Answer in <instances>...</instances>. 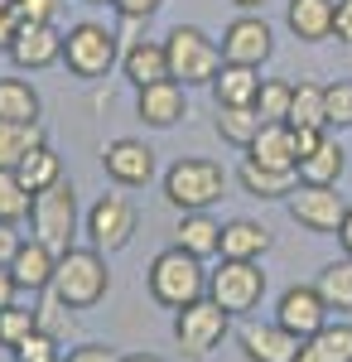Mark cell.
I'll list each match as a JSON object with an SVG mask.
<instances>
[{"label": "cell", "mask_w": 352, "mask_h": 362, "mask_svg": "<svg viewBox=\"0 0 352 362\" xmlns=\"http://www.w3.org/2000/svg\"><path fill=\"white\" fill-rule=\"evenodd\" d=\"M145 290H150V300L160 309H174L179 314V309H189L193 300L208 295V271L184 247H164L150 261V271H145Z\"/></svg>", "instance_id": "obj_1"}, {"label": "cell", "mask_w": 352, "mask_h": 362, "mask_svg": "<svg viewBox=\"0 0 352 362\" xmlns=\"http://www.w3.org/2000/svg\"><path fill=\"white\" fill-rule=\"evenodd\" d=\"M54 300L58 309H92L107 300L111 290V271H107V256L97 247H68L58 256V271H54Z\"/></svg>", "instance_id": "obj_2"}, {"label": "cell", "mask_w": 352, "mask_h": 362, "mask_svg": "<svg viewBox=\"0 0 352 362\" xmlns=\"http://www.w3.org/2000/svg\"><path fill=\"white\" fill-rule=\"evenodd\" d=\"M222 194H227V169L213 160L189 155L164 169V203L179 213H208L213 203H222Z\"/></svg>", "instance_id": "obj_3"}, {"label": "cell", "mask_w": 352, "mask_h": 362, "mask_svg": "<svg viewBox=\"0 0 352 362\" xmlns=\"http://www.w3.org/2000/svg\"><path fill=\"white\" fill-rule=\"evenodd\" d=\"M164 54H169V78L184 87H213L217 68H222L217 39H208L198 25H174L164 34Z\"/></svg>", "instance_id": "obj_4"}, {"label": "cell", "mask_w": 352, "mask_h": 362, "mask_svg": "<svg viewBox=\"0 0 352 362\" xmlns=\"http://www.w3.org/2000/svg\"><path fill=\"white\" fill-rule=\"evenodd\" d=\"M63 63H68L73 78L97 83V78H107L111 68L121 63V39L107 25H97V20H78L63 34Z\"/></svg>", "instance_id": "obj_5"}, {"label": "cell", "mask_w": 352, "mask_h": 362, "mask_svg": "<svg viewBox=\"0 0 352 362\" xmlns=\"http://www.w3.org/2000/svg\"><path fill=\"white\" fill-rule=\"evenodd\" d=\"M208 300L222 305L232 319L251 314L266 300V271H261V261H232V256H222V266L208 271Z\"/></svg>", "instance_id": "obj_6"}, {"label": "cell", "mask_w": 352, "mask_h": 362, "mask_svg": "<svg viewBox=\"0 0 352 362\" xmlns=\"http://www.w3.org/2000/svg\"><path fill=\"white\" fill-rule=\"evenodd\" d=\"M227 334H232V314H227L222 305H213L208 295L174 314V338H179V348H184V358H189V362L213 358V348H222V338H227Z\"/></svg>", "instance_id": "obj_7"}, {"label": "cell", "mask_w": 352, "mask_h": 362, "mask_svg": "<svg viewBox=\"0 0 352 362\" xmlns=\"http://www.w3.org/2000/svg\"><path fill=\"white\" fill-rule=\"evenodd\" d=\"M29 223H34V237L44 247H54L58 256L73 247V232H78V194L68 179L49 184L44 194H34V208H29Z\"/></svg>", "instance_id": "obj_8"}, {"label": "cell", "mask_w": 352, "mask_h": 362, "mask_svg": "<svg viewBox=\"0 0 352 362\" xmlns=\"http://www.w3.org/2000/svg\"><path fill=\"white\" fill-rule=\"evenodd\" d=\"M136 227H140V213H136V203H131L126 194H102L92 208H87V218H82L87 247H97L102 256H111V251H121V247H131Z\"/></svg>", "instance_id": "obj_9"}, {"label": "cell", "mask_w": 352, "mask_h": 362, "mask_svg": "<svg viewBox=\"0 0 352 362\" xmlns=\"http://www.w3.org/2000/svg\"><path fill=\"white\" fill-rule=\"evenodd\" d=\"M285 208H290V218L304 232H319V237H338L343 213H348L338 184H295V194L285 198Z\"/></svg>", "instance_id": "obj_10"}, {"label": "cell", "mask_w": 352, "mask_h": 362, "mask_svg": "<svg viewBox=\"0 0 352 362\" xmlns=\"http://www.w3.org/2000/svg\"><path fill=\"white\" fill-rule=\"evenodd\" d=\"M222 63H242V68H261L275 54V29L266 25V15H237L222 29Z\"/></svg>", "instance_id": "obj_11"}, {"label": "cell", "mask_w": 352, "mask_h": 362, "mask_svg": "<svg viewBox=\"0 0 352 362\" xmlns=\"http://www.w3.org/2000/svg\"><path fill=\"white\" fill-rule=\"evenodd\" d=\"M102 169L116 189H145L155 179V150L136 136H121L102 150Z\"/></svg>", "instance_id": "obj_12"}, {"label": "cell", "mask_w": 352, "mask_h": 362, "mask_svg": "<svg viewBox=\"0 0 352 362\" xmlns=\"http://www.w3.org/2000/svg\"><path fill=\"white\" fill-rule=\"evenodd\" d=\"M275 324L309 343V338L328 324V305H324V295H319V285H290V290L275 300Z\"/></svg>", "instance_id": "obj_13"}, {"label": "cell", "mask_w": 352, "mask_h": 362, "mask_svg": "<svg viewBox=\"0 0 352 362\" xmlns=\"http://www.w3.org/2000/svg\"><path fill=\"white\" fill-rule=\"evenodd\" d=\"M136 116L155 131H169L189 116V87L164 78V83H150V87H136Z\"/></svg>", "instance_id": "obj_14"}, {"label": "cell", "mask_w": 352, "mask_h": 362, "mask_svg": "<svg viewBox=\"0 0 352 362\" xmlns=\"http://www.w3.org/2000/svg\"><path fill=\"white\" fill-rule=\"evenodd\" d=\"M10 63L25 73H44V68L63 63V34L54 25H20L15 44H10Z\"/></svg>", "instance_id": "obj_15"}, {"label": "cell", "mask_w": 352, "mask_h": 362, "mask_svg": "<svg viewBox=\"0 0 352 362\" xmlns=\"http://www.w3.org/2000/svg\"><path fill=\"white\" fill-rule=\"evenodd\" d=\"M242 353L246 362H295L304 353V338H295L280 324H246L242 329Z\"/></svg>", "instance_id": "obj_16"}, {"label": "cell", "mask_w": 352, "mask_h": 362, "mask_svg": "<svg viewBox=\"0 0 352 362\" xmlns=\"http://www.w3.org/2000/svg\"><path fill=\"white\" fill-rule=\"evenodd\" d=\"M54 271H58V251L44 247L39 237L20 242V247H15V256H10V276H15V285H20V290H29V295L49 290V285H54Z\"/></svg>", "instance_id": "obj_17"}, {"label": "cell", "mask_w": 352, "mask_h": 362, "mask_svg": "<svg viewBox=\"0 0 352 362\" xmlns=\"http://www.w3.org/2000/svg\"><path fill=\"white\" fill-rule=\"evenodd\" d=\"M121 73L131 87H150L169 78V54H164V39H131L121 49Z\"/></svg>", "instance_id": "obj_18"}, {"label": "cell", "mask_w": 352, "mask_h": 362, "mask_svg": "<svg viewBox=\"0 0 352 362\" xmlns=\"http://www.w3.org/2000/svg\"><path fill=\"white\" fill-rule=\"evenodd\" d=\"M246 160H256V165H266V169H295L299 165L295 126H290V121H266L261 136L246 145Z\"/></svg>", "instance_id": "obj_19"}, {"label": "cell", "mask_w": 352, "mask_h": 362, "mask_svg": "<svg viewBox=\"0 0 352 362\" xmlns=\"http://www.w3.org/2000/svg\"><path fill=\"white\" fill-rule=\"evenodd\" d=\"M285 25L299 44H324V39H333V0H290Z\"/></svg>", "instance_id": "obj_20"}, {"label": "cell", "mask_w": 352, "mask_h": 362, "mask_svg": "<svg viewBox=\"0 0 352 362\" xmlns=\"http://www.w3.org/2000/svg\"><path fill=\"white\" fill-rule=\"evenodd\" d=\"M174 247H184L189 256L208 261L222 251V223L213 213H179V227H174Z\"/></svg>", "instance_id": "obj_21"}, {"label": "cell", "mask_w": 352, "mask_h": 362, "mask_svg": "<svg viewBox=\"0 0 352 362\" xmlns=\"http://www.w3.org/2000/svg\"><path fill=\"white\" fill-rule=\"evenodd\" d=\"M271 227L251 223V218H232V223H222V251L217 256H232V261H261L266 251H271Z\"/></svg>", "instance_id": "obj_22"}, {"label": "cell", "mask_w": 352, "mask_h": 362, "mask_svg": "<svg viewBox=\"0 0 352 362\" xmlns=\"http://www.w3.org/2000/svg\"><path fill=\"white\" fill-rule=\"evenodd\" d=\"M237 184H242L251 198H261V203H275V198H290L299 184L295 169H266L256 165V160H242V169H237Z\"/></svg>", "instance_id": "obj_23"}, {"label": "cell", "mask_w": 352, "mask_h": 362, "mask_svg": "<svg viewBox=\"0 0 352 362\" xmlns=\"http://www.w3.org/2000/svg\"><path fill=\"white\" fill-rule=\"evenodd\" d=\"M256 92H261V73L242 68V63H222L213 78V102L217 107H256Z\"/></svg>", "instance_id": "obj_24"}, {"label": "cell", "mask_w": 352, "mask_h": 362, "mask_svg": "<svg viewBox=\"0 0 352 362\" xmlns=\"http://www.w3.org/2000/svg\"><path fill=\"white\" fill-rule=\"evenodd\" d=\"M39 112H44L39 87L25 83V78H0V121H10V126H34Z\"/></svg>", "instance_id": "obj_25"}, {"label": "cell", "mask_w": 352, "mask_h": 362, "mask_svg": "<svg viewBox=\"0 0 352 362\" xmlns=\"http://www.w3.org/2000/svg\"><path fill=\"white\" fill-rule=\"evenodd\" d=\"M290 126H295V131H328L324 83H309V78L295 83V97H290Z\"/></svg>", "instance_id": "obj_26"}, {"label": "cell", "mask_w": 352, "mask_h": 362, "mask_svg": "<svg viewBox=\"0 0 352 362\" xmlns=\"http://www.w3.org/2000/svg\"><path fill=\"white\" fill-rule=\"evenodd\" d=\"M343 169H348L343 145H338V140H324L314 155H304V160L295 165V174H299V184H338Z\"/></svg>", "instance_id": "obj_27"}, {"label": "cell", "mask_w": 352, "mask_h": 362, "mask_svg": "<svg viewBox=\"0 0 352 362\" xmlns=\"http://www.w3.org/2000/svg\"><path fill=\"white\" fill-rule=\"evenodd\" d=\"M15 174H20V184H25L29 194H44L49 184H58V179H63V160L54 155V145L44 140V145H34L25 160L15 165Z\"/></svg>", "instance_id": "obj_28"}, {"label": "cell", "mask_w": 352, "mask_h": 362, "mask_svg": "<svg viewBox=\"0 0 352 362\" xmlns=\"http://www.w3.org/2000/svg\"><path fill=\"white\" fill-rule=\"evenodd\" d=\"M217 136L227 140V145H237V150H246V145H251V140L261 136V126H266V121H261V112H256V107H217Z\"/></svg>", "instance_id": "obj_29"}, {"label": "cell", "mask_w": 352, "mask_h": 362, "mask_svg": "<svg viewBox=\"0 0 352 362\" xmlns=\"http://www.w3.org/2000/svg\"><path fill=\"white\" fill-rule=\"evenodd\" d=\"M309 362H352V324H324L304 343Z\"/></svg>", "instance_id": "obj_30"}, {"label": "cell", "mask_w": 352, "mask_h": 362, "mask_svg": "<svg viewBox=\"0 0 352 362\" xmlns=\"http://www.w3.org/2000/svg\"><path fill=\"white\" fill-rule=\"evenodd\" d=\"M34 145H44V121H34V126H10V121H0V169H15Z\"/></svg>", "instance_id": "obj_31"}, {"label": "cell", "mask_w": 352, "mask_h": 362, "mask_svg": "<svg viewBox=\"0 0 352 362\" xmlns=\"http://www.w3.org/2000/svg\"><path fill=\"white\" fill-rule=\"evenodd\" d=\"M314 285H319V295H324L328 309H352V256H343V261H328Z\"/></svg>", "instance_id": "obj_32"}, {"label": "cell", "mask_w": 352, "mask_h": 362, "mask_svg": "<svg viewBox=\"0 0 352 362\" xmlns=\"http://www.w3.org/2000/svg\"><path fill=\"white\" fill-rule=\"evenodd\" d=\"M34 208V194L20 184L15 169H0V227H20Z\"/></svg>", "instance_id": "obj_33"}, {"label": "cell", "mask_w": 352, "mask_h": 362, "mask_svg": "<svg viewBox=\"0 0 352 362\" xmlns=\"http://www.w3.org/2000/svg\"><path fill=\"white\" fill-rule=\"evenodd\" d=\"M290 97H295V83H285V78H261V92H256L261 121H290Z\"/></svg>", "instance_id": "obj_34"}, {"label": "cell", "mask_w": 352, "mask_h": 362, "mask_svg": "<svg viewBox=\"0 0 352 362\" xmlns=\"http://www.w3.org/2000/svg\"><path fill=\"white\" fill-rule=\"evenodd\" d=\"M34 329H39V314H34V309H20V305L0 309V348H10V353H15Z\"/></svg>", "instance_id": "obj_35"}, {"label": "cell", "mask_w": 352, "mask_h": 362, "mask_svg": "<svg viewBox=\"0 0 352 362\" xmlns=\"http://www.w3.org/2000/svg\"><path fill=\"white\" fill-rule=\"evenodd\" d=\"M15 362H63V358H58V338L39 324V329L15 348Z\"/></svg>", "instance_id": "obj_36"}, {"label": "cell", "mask_w": 352, "mask_h": 362, "mask_svg": "<svg viewBox=\"0 0 352 362\" xmlns=\"http://www.w3.org/2000/svg\"><path fill=\"white\" fill-rule=\"evenodd\" d=\"M324 102H328V126H352V83L338 78V83L324 87Z\"/></svg>", "instance_id": "obj_37"}, {"label": "cell", "mask_w": 352, "mask_h": 362, "mask_svg": "<svg viewBox=\"0 0 352 362\" xmlns=\"http://www.w3.org/2000/svg\"><path fill=\"white\" fill-rule=\"evenodd\" d=\"M63 0H10V10L20 15V25H54Z\"/></svg>", "instance_id": "obj_38"}, {"label": "cell", "mask_w": 352, "mask_h": 362, "mask_svg": "<svg viewBox=\"0 0 352 362\" xmlns=\"http://www.w3.org/2000/svg\"><path fill=\"white\" fill-rule=\"evenodd\" d=\"M63 362H121V353L107 348V343H82V348H73Z\"/></svg>", "instance_id": "obj_39"}, {"label": "cell", "mask_w": 352, "mask_h": 362, "mask_svg": "<svg viewBox=\"0 0 352 362\" xmlns=\"http://www.w3.org/2000/svg\"><path fill=\"white\" fill-rule=\"evenodd\" d=\"M333 39L352 44V0H333Z\"/></svg>", "instance_id": "obj_40"}, {"label": "cell", "mask_w": 352, "mask_h": 362, "mask_svg": "<svg viewBox=\"0 0 352 362\" xmlns=\"http://www.w3.org/2000/svg\"><path fill=\"white\" fill-rule=\"evenodd\" d=\"M15 34H20V15L10 10V0H0V54H10Z\"/></svg>", "instance_id": "obj_41"}, {"label": "cell", "mask_w": 352, "mask_h": 362, "mask_svg": "<svg viewBox=\"0 0 352 362\" xmlns=\"http://www.w3.org/2000/svg\"><path fill=\"white\" fill-rule=\"evenodd\" d=\"M111 5H116L126 20H145V15H155V10H160V0H111Z\"/></svg>", "instance_id": "obj_42"}, {"label": "cell", "mask_w": 352, "mask_h": 362, "mask_svg": "<svg viewBox=\"0 0 352 362\" xmlns=\"http://www.w3.org/2000/svg\"><path fill=\"white\" fill-rule=\"evenodd\" d=\"M324 140H328V131H295V155H299V160H304V155H314Z\"/></svg>", "instance_id": "obj_43"}, {"label": "cell", "mask_w": 352, "mask_h": 362, "mask_svg": "<svg viewBox=\"0 0 352 362\" xmlns=\"http://www.w3.org/2000/svg\"><path fill=\"white\" fill-rule=\"evenodd\" d=\"M15 295H20V285H15V276H10V266H0V309L15 305Z\"/></svg>", "instance_id": "obj_44"}, {"label": "cell", "mask_w": 352, "mask_h": 362, "mask_svg": "<svg viewBox=\"0 0 352 362\" xmlns=\"http://www.w3.org/2000/svg\"><path fill=\"white\" fill-rule=\"evenodd\" d=\"M15 247H20V232H15V227H0V266H10Z\"/></svg>", "instance_id": "obj_45"}, {"label": "cell", "mask_w": 352, "mask_h": 362, "mask_svg": "<svg viewBox=\"0 0 352 362\" xmlns=\"http://www.w3.org/2000/svg\"><path fill=\"white\" fill-rule=\"evenodd\" d=\"M338 242H343V256H352V208L343 213V227H338Z\"/></svg>", "instance_id": "obj_46"}, {"label": "cell", "mask_w": 352, "mask_h": 362, "mask_svg": "<svg viewBox=\"0 0 352 362\" xmlns=\"http://www.w3.org/2000/svg\"><path fill=\"white\" fill-rule=\"evenodd\" d=\"M232 5H237L242 15H261V10H266V0H232Z\"/></svg>", "instance_id": "obj_47"}, {"label": "cell", "mask_w": 352, "mask_h": 362, "mask_svg": "<svg viewBox=\"0 0 352 362\" xmlns=\"http://www.w3.org/2000/svg\"><path fill=\"white\" fill-rule=\"evenodd\" d=\"M121 362H164V358H155V353H131V358H121Z\"/></svg>", "instance_id": "obj_48"}, {"label": "cell", "mask_w": 352, "mask_h": 362, "mask_svg": "<svg viewBox=\"0 0 352 362\" xmlns=\"http://www.w3.org/2000/svg\"><path fill=\"white\" fill-rule=\"evenodd\" d=\"M92 5H102V0H92Z\"/></svg>", "instance_id": "obj_49"}]
</instances>
